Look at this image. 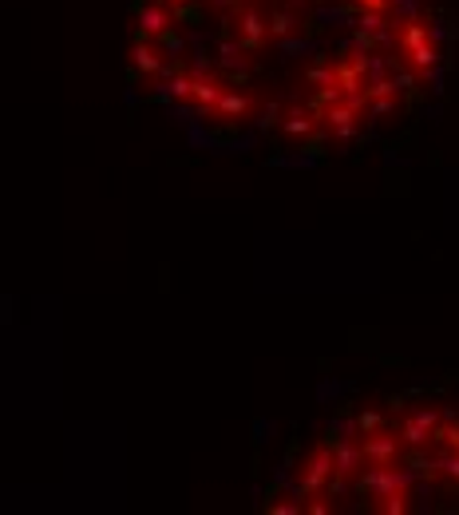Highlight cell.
<instances>
[{
    "instance_id": "obj_1",
    "label": "cell",
    "mask_w": 459,
    "mask_h": 515,
    "mask_svg": "<svg viewBox=\"0 0 459 515\" xmlns=\"http://www.w3.org/2000/svg\"><path fill=\"white\" fill-rule=\"evenodd\" d=\"M404 483H412V472H404V468H396V464H373L361 480H356V492L361 495H384V492H392V488H404Z\"/></svg>"
},
{
    "instance_id": "obj_2",
    "label": "cell",
    "mask_w": 459,
    "mask_h": 515,
    "mask_svg": "<svg viewBox=\"0 0 459 515\" xmlns=\"http://www.w3.org/2000/svg\"><path fill=\"white\" fill-rule=\"evenodd\" d=\"M328 456H333V475H337V483H345V480H353L356 472H361V464H364V452H361V440H345V436H328Z\"/></svg>"
},
{
    "instance_id": "obj_3",
    "label": "cell",
    "mask_w": 459,
    "mask_h": 515,
    "mask_svg": "<svg viewBox=\"0 0 459 515\" xmlns=\"http://www.w3.org/2000/svg\"><path fill=\"white\" fill-rule=\"evenodd\" d=\"M361 452H364V464H396L400 460V436L388 429H373L364 432Z\"/></svg>"
},
{
    "instance_id": "obj_4",
    "label": "cell",
    "mask_w": 459,
    "mask_h": 515,
    "mask_svg": "<svg viewBox=\"0 0 459 515\" xmlns=\"http://www.w3.org/2000/svg\"><path fill=\"white\" fill-rule=\"evenodd\" d=\"M328 480H333V456H328V444H325V448H317L305 460V472H302L297 492H302V495H317V492H325Z\"/></svg>"
},
{
    "instance_id": "obj_5",
    "label": "cell",
    "mask_w": 459,
    "mask_h": 515,
    "mask_svg": "<svg viewBox=\"0 0 459 515\" xmlns=\"http://www.w3.org/2000/svg\"><path fill=\"white\" fill-rule=\"evenodd\" d=\"M222 92H226L222 79L214 72H206V68H198V72H191V99H186V104H198L202 112H214V104Z\"/></svg>"
},
{
    "instance_id": "obj_6",
    "label": "cell",
    "mask_w": 459,
    "mask_h": 515,
    "mask_svg": "<svg viewBox=\"0 0 459 515\" xmlns=\"http://www.w3.org/2000/svg\"><path fill=\"white\" fill-rule=\"evenodd\" d=\"M436 429H440V412L424 409V412H412L404 420L400 429V444H412V448H420V444H428L436 436Z\"/></svg>"
},
{
    "instance_id": "obj_7",
    "label": "cell",
    "mask_w": 459,
    "mask_h": 515,
    "mask_svg": "<svg viewBox=\"0 0 459 515\" xmlns=\"http://www.w3.org/2000/svg\"><path fill=\"white\" fill-rule=\"evenodd\" d=\"M266 40H269L266 16L257 13V8H242V13H238V44H242L246 52H257Z\"/></svg>"
},
{
    "instance_id": "obj_8",
    "label": "cell",
    "mask_w": 459,
    "mask_h": 515,
    "mask_svg": "<svg viewBox=\"0 0 459 515\" xmlns=\"http://www.w3.org/2000/svg\"><path fill=\"white\" fill-rule=\"evenodd\" d=\"M135 16H139V36H147V40H155V36H163L166 28L175 24V16H171V8L166 5H139L135 8Z\"/></svg>"
},
{
    "instance_id": "obj_9",
    "label": "cell",
    "mask_w": 459,
    "mask_h": 515,
    "mask_svg": "<svg viewBox=\"0 0 459 515\" xmlns=\"http://www.w3.org/2000/svg\"><path fill=\"white\" fill-rule=\"evenodd\" d=\"M249 112H254V95L226 87V92L218 95V104H214V112H211V115L226 119V123H238V119H249Z\"/></svg>"
},
{
    "instance_id": "obj_10",
    "label": "cell",
    "mask_w": 459,
    "mask_h": 515,
    "mask_svg": "<svg viewBox=\"0 0 459 515\" xmlns=\"http://www.w3.org/2000/svg\"><path fill=\"white\" fill-rule=\"evenodd\" d=\"M373 508H376V511H384V515H408V511L416 508V503H412V492H408V483H404V488H392V492L376 495Z\"/></svg>"
},
{
    "instance_id": "obj_11",
    "label": "cell",
    "mask_w": 459,
    "mask_h": 515,
    "mask_svg": "<svg viewBox=\"0 0 459 515\" xmlns=\"http://www.w3.org/2000/svg\"><path fill=\"white\" fill-rule=\"evenodd\" d=\"M135 72H143V76H158V72H166L163 56H158L155 48L147 44V36H139V44H135Z\"/></svg>"
},
{
    "instance_id": "obj_12",
    "label": "cell",
    "mask_w": 459,
    "mask_h": 515,
    "mask_svg": "<svg viewBox=\"0 0 459 515\" xmlns=\"http://www.w3.org/2000/svg\"><path fill=\"white\" fill-rule=\"evenodd\" d=\"M408 56V64H412V72H420V76H428L436 68V59H440V52H436V44L432 40H424L420 48H412V52H404Z\"/></svg>"
},
{
    "instance_id": "obj_13",
    "label": "cell",
    "mask_w": 459,
    "mask_h": 515,
    "mask_svg": "<svg viewBox=\"0 0 459 515\" xmlns=\"http://www.w3.org/2000/svg\"><path fill=\"white\" fill-rule=\"evenodd\" d=\"M317 112H289V119H285V131L289 135H309V131H317Z\"/></svg>"
},
{
    "instance_id": "obj_14",
    "label": "cell",
    "mask_w": 459,
    "mask_h": 515,
    "mask_svg": "<svg viewBox=\"0 0 459 515\" xmlns=\"http://www.w3.org/2000/svg\"><path fill=\"white\" fill-rule=\"evenodd\" d=\"M428 40V24H420V20H408L404 32H400V48L404 52H412V48H420Z\"/></svg>"
},
{
    "instance_id": "obj_15",
    "label": "cell",
    "mask_w": 459,
    "mask_h": 515,
    "mask_svg": "<svg viewBox=\"0 0 459 515\" xmlns=\"http://www.w3.org/2000/svg\"><path fill=\"white\" fill-rule=\"evenodd\" d=\"M297 28V20L289 16V13H274V16H266V32L274 36V40H285L289 32Z\"/></svg>"
},
{
    "instance_id": "obj_16",
    "label": "cell",
    "mask_w": 459,
    "mask_h": 515,
    "mask_svg": "<svg viewBox=\"0 0 459 515\" xmlns=\"http://www.w3.org/2000/svg\"><path fill=\"white\" fill-rule=\"evenodd\" d=\"M440 475H447V480L459 483V452H447L440 460Z\"/></svg>"
},
{
    "instance_id": "obj_17",
    "label": "cell",
    "mask_w": 459,
    "mask_h": 515,
    "mask_svg": "<svg viewBox=\"0 0 459 515\" xmlns=\"http://www.w3.org/2000/svg\"><path fill=\"white\" fill-rule=\"evenodd\" d=\"M356 8H361V13H388V8H392V0H353Z\"/></svg>"
},
{
    "instance_id": "obj_18",
    "label": "cell",
    "mask_w": 459,
    "mask_h": 515,
    "mask_svg": "<svg viewBox=\"0 0 459 515\" xmlns=\"http://www.w3.org/2000/svg\"><path fill=\"white\" fill-rule=\"evenodd\" d=\"M432 440H447L452 444V452H459V429H436Z\"/></svg>"
},
{
    "instance_id": "obj_19",
    "label": "cell",
    "mask_w": 459,
    "mask_h": 515,
    "mask_svg": "<svg viewBox=\"0 0 459 515\" xmlns=\"http://www.w3.org/2000/svg\"><path fill=\"white\" fill-rule=\"evenodd\" d=\"M356 429H361V432L381 429V416H376V412H361V420H356Z\"/></svg>"
},
{
    "instance_id": "obj_20",
    "label": "cell",
    "mask_w": 459,
    "mask_h": 515,
    "mask_svg": "<svg viewBox=\"0 0 459 515\" xmlns=\"http://www.w3.org/2000/svg\"><path fill=\"white\" fill-rule=\"evenodd\" d=\"M158 5H166V8L175 13V8H178V5H186V0H158Z\"/></svg>"
},
{
    "instance_id": "obj_21",
    "label": "cell",
    "mask_w": 459,
    "mask_h": 515,
    "mask_svg": "<svg viewBox=\"0 0 459 515\" xmlns=\"http://www.w3.org/2000/svg\"><path fill=\"white\" fill-rule=\"evenodd\" d=\"M293 5H305V0H293Z\"/></svg>"
}]
</instances>
